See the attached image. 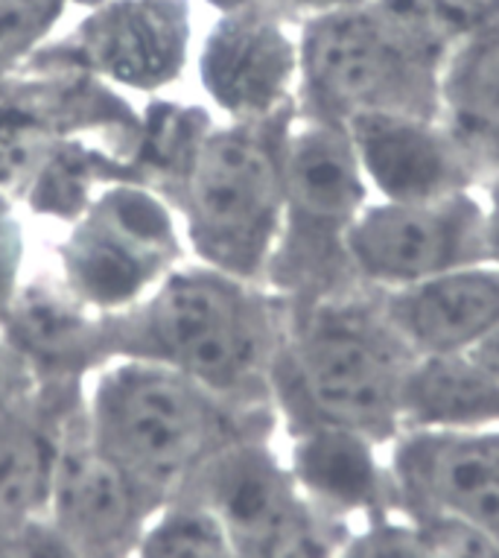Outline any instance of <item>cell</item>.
Wrapping results in <instances>:
<instances>
[{
  "mask_svg": "<svg viewBox=\"0 0 499 558\" xmlns=\"http://www.w3.org/2000/svg\"><path fill=\"white\" fill-rule=\"evenodd\" d=\"M433 10L453 45L499 27V0H433Z\"/></svg>",
  "mask_w": 499,
  "mask_h": 558,
  "instance_id": "obj_24",
  "label": "cell"
},
{
  "mask_svg": "<svg viewBox=\"0 0 499 558\" xmlns=\"http://www.w3.org/2000/svg\"><path fill=\"white\" fill-rule=\"evenodd\" d=\"M427 532L438 558H499V538L450 518H412Z\"/></svg>",
  "mask_w": 499,
  "mask_h": 558,
  "instance_id": "obj_22",
  "label": "cell"
},
{
  "mask_svg": "<svg viewBox=\"0 0 499 558\" xmlns=\"http://www.w3.org/2000/svg\"><path fill=\"white\" fill-rule=\"evenodd\" d=\"M0 558H76L71 541L45 526H19L0 535Z\"/></svg>",
  "mask_w": 499,
  "mask_h": 558,
  "instance_id": "obj_25",
  "label": "cell"
},
{
  "mask_svg": "<svg viewBox=\"0 0 499 558\" xmlns=\"http://www.w3.org/2000/svg\"><path fill=\"white\" fill-rule=\"evenodd\" d=\"M45 132L19 118L0 120V193L27 182L45 153Z\"/></svg>",
  "mask_w": 499,
  "mask_h": 558,
  "instance_id": "obj_21",
  "label": "cell"
},
{
  "mask_svg": "<svg viewBox=\"0 0 499 558\" xmlns=\"http://www.w3.org/2000/svg\"><path fill=\"white\" fill-rule=\"evenodd\" d=\"M24 392H27L24 360L7 345H0V422L10 415V410L24 398Z\"/></svg>",
  "mask_w": 499,
  "mask_h": 558,
  "instance_id": "obj_28",
  "label": "cell"
},
{
  "mask_svg": "<svg viewBox=\"0 0 499 558\" xmlns=\"http://www.w3.org/2000/svg\"><path fill=\"white\" fill-rule=\"evenodd\" d=\"M479 199L482 229H485V260L499 266V170L482 179Z\"/></svg>",
  "mask_w": 499,
  "mask_h": 558,
  "instance_id": "obj_27",
  "label": "cell"
},
{
  "mask_svg": "<svg viewBox=\"0 0 499 558\" xmlns=\"http://www.w3.org/2000/svg\"><path fill=\"white\" fill-rule=\"evenodd\" d=\"M471 354L499 380V328L494 330V333H490V337L476 348V351H471Z\"/></svg>",
  "mask_w": 499,
  "mask_h": 558,
  "instance_id": "obj_30",
  "label": "cell"
},
{
  "mask_svg": "<svg viewBox=\"0 0 499 558\" xmlns=\"http://www.w3.org/2000/svg\"><path fill=\"white\" fill-rule=\"evenodd\" d=\"M295 111L236 123L202 141L191 173V211L199 248L219 272L255 281L272 264L287 214L283 147Z\"/></svg>",
  "mask_w": 499,
  "mask_h": 558,
  "instance_id": "obj_4",
  "label": "cell"
},
{
  "mask_svg": "<svg viewBox=\"0 0 499 558\" xmlns=\"http://www.w3.org/2000/svg\"><path fill=\"white\" fill-rule=\"evenodd\" d=\"M219 15H236V12H260V15H278V19H307L313 12L337 7L339 0H208Z\"/></svg>",
  "mask_w": 499,
  "mask_h": 558,
  "instance_id": "obj_26",
  "label": "cell"
},
{
  "mask_svg": "<svg viewBox=\"0 0 499 558\" xmlns=\"http://www.w3.org/2000/svg\"><path fill=\"white\" fill-rule=\"evenodd\" d=\"M339 558H438L433 541L409 514H374L345 532Z\"/></svg>",
  "mask_w": 499,
  "mask_h": 558,
  "instance_id": "obj_19",
  "label": "cell"
},
{
  "mask_svg": "<svg viewBox=\"0 0 499 558\" xmlns=\"http://www.w3.org/2000/svg\"><path fill=\"white\" fill-rule=\"evenodd\" d=\"M499 380L473 354L412 360L400 395V433L497 430Z\"/></svg>",
  "mask_w": 499,
  "mask_h": 558,
  "instance_id": "obj_14",
  "label": "cell"
},
{
  "mask_svg": "<svg viewBox=\"0 0 499 558\" xmlns=\"http://www.w3.org/2000/svg\"><path fill=\"white\" fill-rule=\"evenodd\" d=\"M21 325L24 333L41 351H59L68 342H76L80 337V322L71 311H64L62 304L53 299H29L21 307Z\"/></svg>",
  "mask_w": 499,
  "mask_h": 558,
  "instance_id": "obj_23",
  "label": "cell"
},
{
  "mask_svg": "<svg viewBox=\"0 0 499 558\" xmlns=\"http://www.w3.org/2000/svg\"><path fill=\"white\" fill-rule=\"evenodd\" d=\"M438 114L482 170H499V27L450 47L438 83Z\"/></svg>",
  "mask_w": 499,
  "mask_h": 558,
  "instance_id": "obj_15",
  "label": "cell"
},
{
  "mask_svg": "<svg viewBox=\"0 0 499 558\" xmlns=\"http://www.w3.org/2000/svg\"><path fill=\"white\" fill-rule=\"evenodd\" d=\"M56 462L45 436L27 424L0 422V514L33 512L53 488Z\"/></svg>",
  "mask_w": 499,
  "mask_h": 558,
  "instance_id": "obj_17",
  "label": "cell"
},
{
  "mask_svg": "<svg viewBox=\"0 0 499 558\" xmlns=\"http://www.w3.org/2000/svg\"><path fill=\"white\" fill-rule=\"evenodd\" d=\"M290 474L307 504L345 530L394 509L386 448L363 433L330 424L301 427Z\"/></svg>",
  "mask_w": 499,
  "mask_h": 558,
  "instance_id": "obj_13",
  "label": "cell"
},
{
  "mask_svg": "<svg viewBox=\"0 0 499 558\" xmlns=\"http://www.w3.org/2000/svg\"><path fill=\"white\" fill-rule=\"evenodd\" d=\"M283 187L287 214L272 264H281L299 304L360 284L348 260V231L374 196L348 129L295 111L283 147Z\"/></svg>",
  "mask_w": 499,
  "mask_h": 558,
  "instance_id": "obj_3",
  "label": "cell"
},
{
  "mask_svg": "<svg viewBox=\"0 0 499 558\" xmlns=\"http://www.w3.org/2000/svg\"><path fill=\"white\" fill-rule=\"evenodd\" d=\"M394 509L409 518H450L499 538L497 430H406L386 448Z\"/></svg>",
  "mask_w": 499,
  "mask_h": 558,
  "instance_id": "obj_8",
  "label": "cell"
},
{
  "mask_svg": "<svg viewBox=\"0 0 499 558\" xmlns=\"http://www.w3.org/2000/svg\"><path fill=\"white\" fill-rule=\"evenodd\" d=\"M348 260L368 290L394 293L485 260L479 191L429 202L372 199L348 231Z\"/></svg>",
  "mask_w": 499,
  "mask_h": 558,
  "instance_id": "obj_6",
  "label": "cell"
},
{
  "mask_svg": "<svg viewBox=\"0 0 499 558\" xmlns=\"http://www.w3.org/2000/svg\"><path fill=\"white\" fill-rule=\"evenodd\" d=\"M106 453L123 471L167 480L202 457L217 422L187 375L155 366L111 372L97 395Z\"/></svg>",
  "mask_w": 499,
  "mask_h": 558,
  "instance_id": "obj_7",
  "label": "cell"
},
{
  "mask_svg": "<svg viewBox=\"0 0 499 558\" xmlns=\"http://www.w3.org/2000/svg\"><path fill=\"white\" fill-rule=\"evenodd\" d=\"M339 3H354V0H339Z\"/></svg>",
  "mask_w": 499,
  "mask_h": 558,
  "instance_id": "obj_31",
  "label": "cell"
},
{
  "mask_svg": "<svg viewBox=\"0 0 499 558\" xmlns=\"http://www.w3.org/2000/svg\"><path fill=\"white\" fill-rule=\"evenodd\" d=\"M281 357L301 427H345L382 448L398 439L415 354L391 325L382 293L354 284L295 304Z\"/></svg>",
  "mask_w": 499,
  "mask_h": 558,
  "instance_id": "obj_1",
  "label": "cell"
},
{
  "mask_svg": "<svg viewBox=\"0 0 499 558\" xmlns=\"http://www.w3.org/2000/svg\"><path fill=\"white\" fill-rule=\"evenodd\" d=\"M382 307L415 357L471 354L499 328V266L482 260L382 293Z\"/></svg>",
  "mask_w": 499,
  "mask_h": 558,
  "instance_id": "obj_12",
  "label": "cell"
},
{
  "mask_svg": "<svg viewBox=\"0 0 499 558\" xmlns=\"http://www.w3.org/2000/svg\"><path fill=\"white\" fill-rule=\"evenodd\" d=\"M53 492L71 547L106 553L126 541L135 521V492L109 453L82 450L56 462Z\"/></svg>",
  "mask_w": 499,
  "mask_h": 558,
  "instance_id": "obj_16",
  "label": "cell"
},
{
  "mask_svg": "<svg viewBox=\"0 0 499 558\" xmlns=\"http://www.w3.org/2000/svg\"><path fill=\"white\" fill-rule=\"evenodd\" d=\"M144 558H236L234 538L210 509L163 518L144 544Z\"/></svg>",
  "mask_w": 499,
  "mask_h": 558,
  "instance_id": "obj_18",
  "label": "cell"
},
{
  "mask_svg": "<svg viewBox=\"0 0 499 558\" xmlns=\"http://www.w3.org/2000/svg\"><path fill=\"white\" fill-rule=\"evenodd\" d=\"M301 114L348 120L372 111L438 114L450 45L403 27L374 3H337L301 21Z\"/></svg>",
  "mask_w": 499,
  "mask_h": 558,
  "instance_id": "obj_2",
  "label": "cell"
},
{
  "mask_svg": "<svg viewBox=\"0 0 499 558\" xmlns=\"http://www.w3.org/2000/svg\"><path fill=\"white\" fill-rule=\"evenodd\" d=\"M68 0H0V62L15 59L50 33Z\"/></svg>",
  "mask_w": 499,
  "mask_h": 558,
  "instance_id": "obj_20",
  "label": "cell"
},
{
  "mask_svg": "<svg viewBox=\"0 0 499 558\" xmlns=\"http://www.w3.org/2000/svg\"><path fill=\"white\" fill-rule=\"evenodd\" d=\"M345 129L374 199L429 202L479 191L482 170L441 114L372 111Z\"/></svg>",
  "mask_w": 499,
  "mask_h": 558,
  "instance_id": "obj_9",
  "label": "cell"
},
{
  "mask_svg": "<svg viewBox=\"0 0 499 558\" xmlns=\"http://www.w3.org/2000/svg\"><path fill=\"white\" fill-rule=\"evenodd\" d=\"M202 83L240 123L295 111L301 53L290 21L260 12L222 15L202 47Z\"/></svg>",
  "mask_w": 499,
  "mask_h": 558,
  "instance_id": "obj_10",
  "label": "cell"
},
{
  "mask_svg": "<svg viewBox=\"0 0 499 558\" xmlns=\"http://www.w3.org/2000/svg\"><path fill=\"white\" fill-rule=\"evenodd\" d=\"M12 260H15V240H12L10 222L3 220V214H0V295L7 290V281H10Z\"/></svg>",
  "mask_w": 499,
  "mask_h": 558,
  "instance_id": "obj_29",
  "label": "cell"
},
{
  "mask_svg": "<svg viewBox=\"0 0 499 558\" xmlns=\"http://www.w3.org/2000/svg\"><path fill=\"white\" fill-rule=\"evenodd\" d=\"M149 322L175 366L219 392L264 384L281 357L275 307L228 272L170 278Z\"/></svg>",
  "mask_w": 499,
  "mask_h": 558,
  "instance_id": "obj_5",
  "label": "cell"
},
{
  "mask_svg": "<svg viewBox=\"0 0 499 558\" xmlns=\"http://www.w3.org/2000/svg\"><path fill=\"white\" fill-rule=\"evenodd\" d=\"M187 41V0H100L76 33L82 59L132 88L170 83L182 71Z\"/></svg>",
  "mask_w": 499,
  "mask_h": 558,
  "instance_id": "obj_11",
  "label": "cell"
}]
</instances>
